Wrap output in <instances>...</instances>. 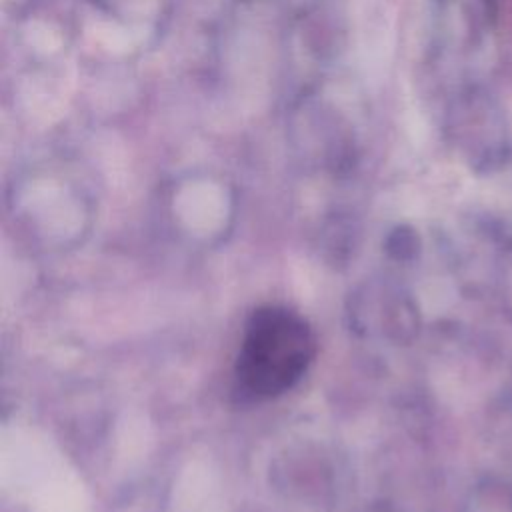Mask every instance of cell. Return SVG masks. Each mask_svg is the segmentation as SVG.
I'll use <instances>...</instances> for the list:
<instances>
[{
  "label": "cell",
  "mask_w": 512,
  "mask_h": 512,
  "mask_svg": "<svg viewBox=\"0 0 512 512\" xmlns=\"http://www.w3.org/2000/svg\"><path fill=\"white\" fill-rule=\"evenodd\" d=\"M316 340L306 320L282 306L256 310L244 330L236 360L240 390L252 398H274L306 372Z\"/></svg>",
  "instance_id": "1"
},
{
  "label": "cell",
  "mask_w": 512,
  "mask_h": 512,
  "mask_svg": "<svg viewBox=\"0 0 512 512\" xmlns=\"http://www.w3.org/2000/svg\"><path fill=\"white\" fill-rule=\"evenodd\" d=\"M100 14L122 22L126 26H150L156 24L168 0H88Z\"/></svg>",
  "instance_id": "2"
}]
</instances>
